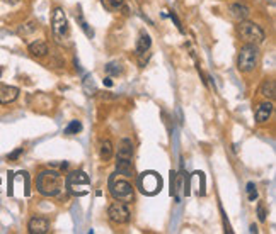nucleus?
Segmentation results:
<instances>
[{
    "instance_id": "1",
    "label": "nucleus",
    "mask_w": 276,
    "mask_h": 234,
    "mask_svg": "<svg viewBox=\"0 0 276 234\" xmlns=\"http://www.w3.org/2000/svg\"><path fill=\"white\" fill-rule=\"evenodd\" d=\"M36 189L45 197H55L63 190V176L56 170H43L36 178Z\"/></svg>"
},
{
    "instance_id": "2",
    "label": "nucleus",
    "mask_w": 276,
    "mask_h": 234,
    "mask_svg": "<svg viewBox=\"0 0 276 234\" xmlns=\"http://www.w3.org/2000/svg\"><path fill=\"white\" fill-rule=\"evenodd\" d=\"M259 63V49L256 44H244L237 56V68L242 73H251Z\"/></svg>"
},
{
    "instance_id": "3",
    "label": "nucleus",
    "mask_w": 276,
    "mask_h": 234,
    "mask_svg": "<svg viewBox=\"0 0 276 234\" xmlns=\"http://www.w3.org/2000/svg\"><path fill=\"white\" fill-rule=\"evenodd\" d=\"M237 34L239 37L244 41L245 44H256L259 46L264 41V31L259 28L256 22H249V21H240L239 26H237Z\"/></svg>"
},
{
    "instance_id": "4",
    "label": "nucleus",
    "mask_w": 276,
    "mask_h": 234,
    "mask_svg": "<svg viewBox=\"0 0 276 234\" xmlns=\"http://www.w3.org/2000/svg\"><path fill=\"white\" fill-rule=\"evenodd\" d=\"M109 192L114 201H121V202L133 201V185L128 180L120 178L118 173L109 178Z\"/></svg>"
},
{
    "instance_id": "5",
    "label": "nucleus",
    "mask_w": 276,
    "mask_h": 234,
    "mask_svg": "<svg viewBox=\"0 0 276 234\" xmlns=\"http://www.w3.org/2000/svg\"><path fill=\"white\" fill-rule=\"evenodd\" d=\"M67 187L77 197H84L91 192V178L87 176L86 171H72L67 178Z\"/></svg>"
},
{
    "instance_id": "6",
    "label": "nucleus",
    "mask_w": 276,
    "mask_h": 234,
    "mask_svg": "<svg viewBox=\"0 0 276 234\" xmlns=\"http://www.w3.org/2000/svg\"><path fill=\"white\" fill-rule=\"evenodd\" d=\"M138 187H140L141 194L145 195H157L162 190V176L157 171H143L138 176Z\"/></svg>"
},
{
    "instance_id": "7",
    "label": "nucleus",
    "mask_w": 276,
    "mask_h": 234,
    "mask_svg": "<svg viewBox=\"0 0 276 234\" xmlns=\"http://www.w3.org/2000/svg\"><path fill=\"white\" fill-rule=\"evenodd\" d=\"M107 217L114 224H126L130 221V209L126 205V202H113L107 209Z\"/></svg>"
},
{
    "instance_id": "8",
    "label": "nucleus",
    "mask_w": 276,
    "mask_h": 234,
    "mask_svg": "<svg viewBox=\"0 0 276 234\" xmlns=\"http://www.w3.org/2000/svg\"><path fill=\"white\" fill-rule=\"evenodd\" d=\"M51 29L53 34H55L56 39H63L68 33V22H67V15H65L63 9L61 7H56L53 10V17H51Z\"/></svg>"
},
{
    "instance_id": "9",
    "label": "nucleus",
    "mask_w": 276,
    "mask_h": 234,
    "mask_svg": "<svg viewBox=\"0 0 276 234\" xmlns=\"http://www.w3.org/2000/svg\"><path fill=\"white\" fill-rule=\"evenodd\" d=\"M186 189H193V192L199 197H203V195L206 194V187H205V175H203V171H194L193 175L187 178V187Z\"/></svg>"
},
{
    "instance_id": "10",
    "label": "nucleus",
    "mask_w": 276,
    "mask_h": 234,
    "mask_svg": "<svg viewBox=\"0 0 276 234\" xmlns=\"http://www.w3.org/2000/svg\"><path fill=\"white\" fill-rule=\"evenodd\" d=\"M249 14H251V9H249V5H245V3L235 2L229 5V15L237 22L245 21V19L249 17Z\"/></svg>"
},
{
    "instance_id": "11",
    "label": "nucleus",
    "mask_w": 276,
    "mask_h": 234,
    "mask_svg": "<svg viewBox=\"0 0 276 234\" xmlns=\"http://www.w3.org/2000/svg\"><path fill=\"white\" fill-rule=\"evenodd\" d=\"M28 231L31 234H46L49 233V221L46 217H33L28 224Z\"/></svg>"
},
{
    "instance_id": "12",
    "label": "nucleus",
    "mask_w": 276,
    "mask_h": 234,
    "mask_svg": "<svg viewBox=\"0 0 276 234\" xmlns=\"http://www.w3.org/2000/svg\"><path fill=\"white\" fill-rule=\"evenodd\" d=\"M271 114H273V103L271 102H261V103L256 105L254 116H256V121H258L259 124L266 122L268 119L271 117Z\"/></svg>"
},
{
    "instance_id": "13",
    "label": "nucleus",
    "mask_w": 276,
    "mask_h": 234,
    "mask_svg": "<svg viewBox=\"0 0 276 234\" xmlns=\"http://www.w3.org/2000/svg\"><path fill=\"white\" fill-rule=\"evenodd\" d=\"M133 158V143L128 137H123L118 144V160H132Z\"/></svg>"
},
{
    "instance_id": "14",
    "label": "nucleus",
    "mask_w": 276,
    "mask_h": 234,
    "mask_svg": "<svg viewBox=\"0 0 276 234\" xmlns=\"http://www.w3.org/2000/svg\"><path fill=\"white\" fill-rule=\"evenodd\" d=\"M19 97V88L0 85V103H12Z\"/></svg>"
},
{
    "instance_id": "15",
    "label": "nucleus",
    "mask_w": 276,
    "mask_h": 234,
    "mask_svg": "<svg viewBox=\"0 0 276 234\" xmlns=\"http://www.w3.org/2000/svg\"><path fill=\"white\" fill-rule=\"evenodd\" d=\"M150 46H152L150 34L145 33V31H141L140 36H138V39H137V48H135L137 55L141 56V55H145V53H148L150 51Z\"/></svg>"
},
{
    "instance_id": "16",
    "label": "nucleus",
    "mask_w": 276,
    "mask_h": 234,
    "mask_svg": "<svg viewBox=\"0 0 276 234\" xmlns=\"http://www.w3.org/2000/svg\"><path fill=\"white\" fill-rule=\"evenodd\" d=\"M259 95H263L264 99H275L276 88H275V80L273 78H266V80H264L263 85L259 87Z\"/></svg>"
},
{
    "instance_id": "17",
    "label": "nucleus",
    "mask_w": 276,
    "mask_h": 234,
    "mask_svg": "<svg viewBox=\"0 0 276 234\" xmlns=\"http://www.w3.org/2000/svg\"><path fill=\"white\" fill-rule=\"evenodd\" d=\"M29 53L34 58H43V56L48 55V46H46L45 41H34V43L29 44Z\"/></svg>"
},
{
    "instance_id": "18",
    "label": "nucleus",
    "mask_w": 276,
    "mask_h": 234,
    "mask_svg": "<svg viewBox=\"0 0 276 234\" xmlns=\"http://www.w3.org/2000/svg\"><path fill=\"white\" fill-rule=\"evenodd\" d=\"M116 170H118V175H123V176H126V178H130V176L133 175L132 160H118Z\"/></svg>"
},
{
    "instance_id": "19",
    "label": "nucleus",
    "mask_w": 276,
    "mask_h": 234,
    "mask_svg": "<svg viewBox=\"0 0 276 234\" xmlns=\"http://www.w3.org/2000/svg\"><path fill=\"white\" fill-rule=\"evenodd\" d=\"M99 156H101L102 161L111 160V156H113V143L109 139L101 141V144H99Z\"/></svg>"
},
{
    "instance_id": "20",
    "label": "nucleus",
    "mask_w": 276,
    "mask_h": 234,
    "mask_svg": "<svg viewBox=\"0 0 276 234\" xmlns=\"http://www.w3.org/2000/svg\"><path fill=\"white\" fill-rule=\"evenodd\" d=\"M101 3L107 12H118L125 5V0H101Z\"/></svg>"
},
{
    "instance_id": "21",
    "label": "nucleus",
    "mask_w": 276,
    "mask_h": 234,
    "mask_svg": "<svg viewBox=\"0 0 276 234\" xmlns=\"http://www.w3.org/2000/svg\"><path fill=\"white\" fill-rule=\"evenodd\" d=\"M106 71H107V75H114V76H118V75H121V73H123V67H121L120 61H111V63H107Z\"/></svg>"
},
{
    "instance_id": "22",
    "label": "nucleus",
    "mask_w": 276,
    "mask_h": 234,
    "mask_svg": "<svg viewBox=\"0 0 276 234\" xmlns=\"http://www.w3.org/2000/svg\"><path fill=\"white\" fill-rule=\"evenodd\" d=\"M80 131H82V122L80 121H72L70 124L65 128V134H67V136H74V134H79Z\"/></svg>"
},
{
    "instance_id": "23",
    "label": "nucleus",
    "mask_w": 276,
    "mask_h": 234,
    "mask_svg": "<svg viewBox=\"0 0 276 234\" xmlns=\"http://www.w3.org/2000/svg\"><path fill=\"white\" fill-rule=\"evenodd\" d=\"M77 21H79L80 28H82V31H84V33H86V36H87V37H94V29H92L91 26L87 24L86 19H84L80 14H79V17H77Z\"/></svg>"
},
{
    "instance_id": "24",
    "label": "nucleus",
    "mask_w": 276,
    "mask_h": 234,
    "mask_svg": "<svg viewBox=\"0 0 276 234\" xmlns=\"http://www.w3.org/2000/svg\"><path fill=\"white\" fill-rule=\"evenodd\" d=\"M38 29V24L34 21H31V22H26L24 26H22L21 29H19V34H22V36H26V34H29V33H34V31Z\"/></svg>"
},
{
    "instance_id": "25",
    "label": "nucleus",
    "mask_w": 276,
    "mask_h": 234,
    "mask_svg": "<svg viewBox=\"0 0 276 234\" xmlns=\"http://www.w3.org/2000/svg\"><path fill=\"white\" fill-rule=\"evenodd\" d=\"M247 199L251 202H254L256 199H258V190H256V185L252 182L247 183Z\"/></svg>"
},
{
    "instance_id": "26",
    "label": "nucleus",
    "mask_w": 276,
    "mask_h": 234,
    "mask_svg": "<svg viewBox=\"0 0 276 234\" xmlns=\"http://www.w3.org/2000/svg\"><path fill=\"white\" fill-rule=\"evenodd\" d=\"M266 216H268V212H266V207H264V204H258V217H259V221L261 222H264L266 221Z\"/></svg>"
},
{
    "instance_id": "27",
    "label": "nucleus",
    "mask_w": 276,
    "mask_h": 234,
    "mask_svg": "<svg viewBox=\"0 0 276 234\" xmlns=\"http://www.w3.org/2000/svg\"><path fill=\"white\" fill-rule=\"evenodd\" d=\"M169 15H171V19H172V21H174V24L178 26V29L181 31V33H184V29H183V26H181V21H179V19H178V15H176L174 12H171Z\"/></svg>"
},
{
    "instance_id": "28",
    "label": "nucleus",
    "mask_w": 276,
    "mask_h": 234,
    "mask_svg": "<svg viewBox=\"0 0 276 234\" xmlns=\"http://www.w3.org/2000/svg\"><path fill=\"white\" fill-rule=\"evenodd\" d=\"M21 155H22V148H17L15 151H12V153L9 155V160H17Z\"/></svg>"
},
{
    "instance_id": "29",
    "label": "nucleus",
    "mask_w": 276,
    "mask_h": 234,
    "mask_svg": "<svg viewBox=\"0 0 276 234\" xmlns=\"http://www.w3.org/2000/svg\"><path fill=\"white\" fill-rule=\"evenodd\" d=\"M104 85L106 87H113V80H111V76H106V78H104Z\"/></svg>"
},
{
    "instance_id": "30",
    "label": "nucleus",
    "mask_w": 276,
    "mask_h": 234,
    "mask_svg": "<svg viewBox=\"0 0 276 234\" xmlns=\"http://www.w3.org/2000/svg\"><path fill=\"white\" fill-rule=\"evenodd\" d=\"M251 233H258V228H256V226H251Z\"/></svg>"
},
{
    "instance_id": "31",
    "label": "nucleus",
    "mask_w": 276,
    "mask_h": 234,
    "mask_svg": "<svg viewBox=\"0 0 276 234\" xmlns=\"http://www.w3.org/2000/svg\"><path fill=\"white\" fill-rule=\"evenodd\" d=\"M10 2H19V0H10Z\"/></svg>"
},
{
    "instance_id": "32",
    "label": "nucleus",
    "mask_w": 276,
    "mask_h": 234,
    "mask_svg": "<svg viewBox=\"0 0 276 234\" xmlns=\"http://www.w3.org/2000/svg\"><path fill=\"white\" fill-rule=\"evenodd\" d=\"M0 76H2V68H0Z\"/></svg>"
},
{
    "instance_id": "33",
    "label": "nucleus",
    "mask_w": 276,
    "mask_h": 234,
    "mask_svg": "<svg viewBox=\"0 0 276 234\" xmlns=\"http://www.w3.org/2000/svg\"><path fill=\"white\" fill-rule=\"evenodd\" d=\"M0 182H2V178H0Z\"/></svg>"
}]
</instances>
